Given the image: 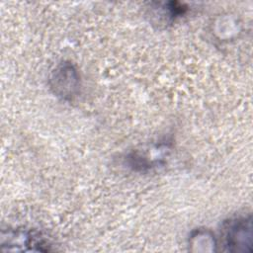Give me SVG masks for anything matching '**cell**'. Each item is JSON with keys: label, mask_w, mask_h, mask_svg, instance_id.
I'll use <instances>...</instances> for the list:
<instances>
[{"label": "cell", "mask_w": 253, "mask_h": 253, "mask_svg": "<svg viewBox=\"0 0 253 253\" xmlns=\"http://www.w3.org/2000/svg\"><path fill=\"white\" fill-rule=\"evenodd\" d=\"M221 245L225 251L251 252L252 219L251 215H238L225 220L220 232Z\"/></svg>", "instance_id": "1"}, {"label": "cell", "mask_w": 253, "mask_h": 253, "mask_svg": "<svg viewBox=\"0 0 253 253\" xmlns=\"http://www.w3.org/2000/svg\"><path fill=\"white\" fill-rule=\"evenodd\" d=\"M189 244L196 247L195 251H214L216 240L214 235L208 229H196L189 238Z\"/></svg>", "instance_id": "4"}, {"label": "cell", "mask_w": 253, "mask_h": 253, "mask_svg": "<svg viewBox=\"0 0 253 253\" xmlns=\"http://www.w3.org/2000/svg\"><path fill=\"white\" fill-rule=\"evenodd\" d=\"M3 250L17 251H50L51 244L41 233L26 229H11L2 232Z\"/></svg>", "instance_id": "2"}, {"label": "cell", "mask_w": 253, "mask_h": 253, "mask_svg": "<svg viewBox=\"0 0 253 253\" xmlns=\"http://www.w3.org/2000/svg\"><path fill=\"white\" fill-rule=\"evenodd\" d=\"M50 87L57 96L67 100L72 99L79 89V74L69 62L60 64L50 77Z\"/></svg>", "instance_id": "3"}]
</instances>
